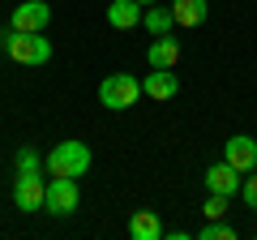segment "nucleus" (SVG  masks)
<instances>
[{
	"mask_svg": "<svg viewBox=\"0 0 257 240\" xmlns=\"http://www.w3.org/2000/svg\"><path fill=\"white\" fill-rule=\"evenodd\" d=\"M0 47H5V56L9 60H18V65H47L52 60V43L43 39V30H5L0 35Z\"/></svg>",
	"mask_w": 257,
	"mask_h": 240,
	"instance_id": "1",
	"label": "nucleus"
},
{
	"mask_svg": "<svg viewBox=\"0 0 257 240\" xmlns=\"http://www.w3.org/2000/svg\"><path fill=\"white\" fill-rule=\"evenodd\" d=\"M90 163H94V155H90L86 142H56V150L43 155L47 176H86Z\"/></svg>",
	"mask_w": 257,
	"mask_h": 240,
	"instance_id": "2",
	"label": "nucleus"
},
{
	"mask_svg": "<svg viewBox=\"0 0 257 240\" xmlns=\"http://www.w3.org/2000/svg\"><path fill=\"white\" fill-rule=\"evenodd\" d=\"M138 99H142V82L128 77V73H107L99 82V103L107 111H128Z\"/></svg>",
	"mask_w": 257,
	"mask_h": 240,
	"instance_id": "3",
	"label": "nucleus"
},
{
	"mask_svg": "<svg viewBox=\"0 0 257 240\" xmlns=\"http://www.w3.org/2000/svg\"><path fill=\"white\" fill-rule=\"evenodd\" d=\"M82 206V189H77V176H52L47 180V193H43V210L64 219Z\"/></svg>",
	"mask_w": 257,
	"mask_h": 240,
	"instance_id": "4",
	"label": "nucleus"
},
{
	"mask_svg": "<svg viewBox=\"0 0 257 240\" xmlns=\"http://www.w3.org/2000/svg\"><path fill=\"white\" fill-rule=\"evenodd\" d=\"M43 193H47V180L39 172H18V180H13V202H18V210H43Z\"/></svg>",
	"mask_w": 257,
	"mask_h": 240,
	"instance_id": "5",
	"label": "nucleus"
},
{
	"mask_svg": "<svg viewBox=\"0 0 257 240\" xmlns=\"http://www.w3.org/2000/svg\"><path fill=\"white\" fill-rule=\"evenodd\" d=\"M223 159H227V163L236 167L240 176H244V172H257V138H248V133H236V138L223 146Z\"/></svg>",
	"mask_w": 257,
	"mask_h": 240,
	"instance_id": "6",
	"label": "nucleus"
},
{
	"mask_svg": "<svg viewBox=\"0 0 257 240\" xmlns=\"http://www.w3.org/2000/svg\"><path fill=\"white\" fill-rule=\"evenodd\" d=\"M47 22H52V9H47V0H26V5H18L9 18L13 30H47Z\"/></svg>",
	"mask_w": 257,
	"mask_h": 240,
	"instance_id": "7",
	"label": "nucleus"
},
{
	"mask_svg": "<svg viewBox=\"0 0 257 240\" xmlns=\"http://www.w3.org/2000/svg\"><path fill=\"white\" fill-rule=\"evenodd\" d=\"M202 180H206V189H210V193H223V197H236V193H240V172L227 163V159H223V163H214V167H206Z\"/></svg>",
	"mask_w": 257,
	"mask_h": 240,
	"instance_id": "8",
	"label": "nucleus"
},
{
	"mask_svg": "<svg viewBox=\"0 0 257 240\" xmlns=\"http://www.w3.org/2000/svg\"><path fill=\"white\" fill-rule=\"evenodd\" d=\"M142 13H146L142 0H111L107 5V26L111 30H133V26H142Z\"/></svg>",
	"mask_w": 257,
	"mask_h": 240,
	"instance_id": "9",
	"label": "nucleus"
},
{
	"mask_svg": "<svg viewBox=\"0 0 257 240\" xmlns=\"http://www.w3.org/2000/svg\"><path fill=\"white\" fill-rule=\"evenodd\" d=\"M146 60H150V69H176V60H180V43H176L172 35H155V43L146 47Z\"/></svg>",
	"mask_w": 257,
	"mask_h": 240,
	"instance_id": "10",
	"label": "nucleus"
},
{
	"mask_svg": "<svg viewBox=\"0 0 257 240\" xmlns=\"http://www.w3.org/2000/svg\"><path fill=\"white\" fill-rule=\"evenodd\" d=\"M206 13H210L206 0H172V18H176V26H184V30H197L206 22Z\"/></svg>",
	"mask_w": 257,
	"mask_h": 240,
	"instance_id": "11",
	"label": "nucleus"
},
{
	"mask_svg": "<svg viewBox=\"0 0 257 240\" xmlns=\"http://www.w3.org/2000/svg\"><path fill=\"white\" fill-rule=\"evenodd\" d=\"M176 90H180V82H176V73L172 69H155V73L142 82V94H150V99H176Z\"/></svg>",
	"mask_w": 257,
	"mask_h": 240,
	"instance_id": "12",
	"label": "nucleus"
},
{
	"mask_svg": "<svg viewBox=\"0 0 257 240\" xmlns=\"http://www.w3.org/2000/svg\"><path fill=\"white\" fill-rule=\"evenodd\" d=\"M128 236L133 240H163V223H159L155 210H138L128 219Z\"/></svg>",
	"mask_w": 257,
	"mask_h": 240,
	"instance_id": "13",
	"label": "nucleus"
},
{
	"mask_svg": "<svg viewBox=\"0 0 257 240\" xmlns=\"http://www.w3.org/2000/svg\"><path fill=\"white\" fill-rule=\"evenodd\" d=\"M142 26H146L150 35H172V26H176L172 5H146V13H142Z\"/></svg>",
	"mask_w": 257,
	"mask_h": 240,
	"instance_id": "14",
	"label": "nucleus"
},
{
	"mask_svg": "<svg viewBox=\"0 0 257 240\" xmlns=\"http://www.w3.org/2000/svg\"><path fill=\"white\" fill-rule=\"evenodd\" d=\"M197 240H236V227L223 223V219H210L202 231H197Z\"/></svg>",
	"mask_w": 257,
	"mask_h": 240,
	"instance_id": "15",
	"label": "nucleus"
},
{
	"mask_svg": "<svg viewBox=\"0 0 257 240\" xmlns=\"http://www.w3.org/2000/svg\"><path fill=\"white\" fill-rule=\"evenodd\" d=\"M13 163H18V172H39V167H43V155H39L35 146H22L18 155H13Z\"/></svg>",
	"mask_w": 257,
	"mask_h": 240,
	"instance_id": "16",
	"label": "nucleus"
},
{
	"mask_svg": "<svg viewBox=\"0 0 257 240\" xmlns=\"http://www.w3.org/2000/svg\"><path fill=\"white\" fill-rule=\"evenodd\" d=\"M227 206H231V197L210 193V197H206V206H202V214H206V219H223V214H227Z\"/></svg>",
	"mask_w": 257,
	"mask_h": 240,
	"instance_id": "17",
	"label": "nucleus"
},
{
	"mask_svg": "<svg viewBox=\"0 0 257 240\" xmlns=\"http://www.w3.org/2000/svg\"><path fill=\"white\" fill-rule=\"evenodd\" d=\"M240 197L257 210V176H244V180H240Z\"/></svg>",
	"mask_w": 257,
	"mask_h": 240,
	"instance_id": "18",
	"label": "nucleus"
},
{
	"mask_svg": "<svg viewBox=\"0 0 257 240\" xmlns=\"http://www.w3.org/2000/svg\"><path fill=\"white\" fill-rule=\"evenodd\" d=\"M142 5H159V0H142Z\"/></svg>",
	"mask_w": 257,
	"mask_h": 240,
	"instance_id": "19",
	"label": "nucleus"
}]
</instances>
